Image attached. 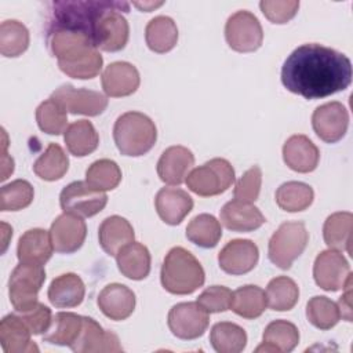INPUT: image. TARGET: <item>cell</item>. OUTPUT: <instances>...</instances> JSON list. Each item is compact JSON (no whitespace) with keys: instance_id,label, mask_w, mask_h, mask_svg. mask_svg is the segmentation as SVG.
<instances>
[{"instance_id":"1","label":"cell","mask_w":353,"mask_h":353,"mask_svg":"<svg viewBox=\"0 0 353 353\" xmlns=\"http://www.w3.org/2000/svg\"><path fill=\"white\" fill-rule=\"evenodd\" d=\"M352 74V62L345 54L309 43L287 57L281 68V83L305 99H319L346 90Z\"/></svg>"},{"instance_id":"2","label":"cell","mask_w":353,"mask_h":353,"mask_svg":"<svg viewBox=\"0 0 353 353\" xmlns=\"http://www.w3.org/2000/svg\"><path fill=\"white\" fill-rule=\"evenodd\" d=\"M160 280L165 291L175 295H188L204 284L205 273L192 252L183 247H174L163 261Z\"/></svg>"},{"instance_id":"3","label":"cell","mask_w":353,"mask_h":353,"mask_svg":"<svg viewBox=\"0 0 353 353\" xmlns=\"http://www.w3.org/2000/svg\"><path fill=\"white\" fill-rule=\"evenodd\" d=\"M113 139L124 156H143L156 143L157 128L152 119L141 112H125L117 117Z\"/></svg>"},{"instance_id":"4","label":"cell","mask_w":353,"mask_h":353,"mask_svg":"<svg viewBox=\"0 0 353 353\" xmlns=\"http://www.w3.org/2000/svg\"><path fill=\"white\" fill-rule=\"evenodd\" d=\"M120 1H55L52 3L51 29H72L88 34L92 40L101 17Z\"/></svg>"},{"instance_id":"5","label":"cell","mask_w":353,"mask_h":353,"mask_svg":"<svg viewBox=\"0 0 353 353\" xmlns=\"http://www.w3.org/2000/svg\"><path fill=\"white\" fill-rule=\"evenodd\" d=\"M309 241V233L303 222L290 221L279 226L269 240L268 255L272 263L287 270L301 256Z\"/></svg>"},{"instance_id":"6","label":"cell","mask_w":353,"mask_h":353,"mask_svg":"<svg viewBox=\"0 0 353 353\" xmlns=\"http://www.w3.org/2000/svg\"><path fill=\"white\" fill-rule=\"evenodd\" d=\"M186 186L201 197L218 196L234 182V170L226 159L215 157L193 168L186 179Z\"/></svg>"},{"instance_id":"7","label":"cell","mask_w":353,"mask_h":353,"mask_svg":"<svg viewBox=\"0 0 353 353\" xmlns=\"http://www.w3.org/2000/svg\"><path fill=\"white\" fill-rule=\"evenodd\" d=\"M46 281L43 265L23 263L15 266L8 280L10 302L15 312H23L36 305L37 294Z\"/></svg>"},{"instance_id":"8","label":"cell","mask_w":353,"mask_h":353,"mask_svg":"<svg viewBox=\"0 0 353 353\" xmlns=\"http://www.w3.org/2000/svg\"><path fill=\"white\" fill-rule=\"evenodd\" d=\"M130 4L120 1V4L106 11L98 21L92 41L98 50L116 52L125 47L130 36V26L121 12H128Z\"/></svg>"},{"instance_id":"9","label":"cell","mask_w":353,"mask_h":353,"mask_svg":"<svg viewBox=\"0 0 353 353\" xmlns=\"http://www.w3.org/2000/svg\"><path fill=\"white\" fill-rule=\"evenodd\" d=\"M48 46L58 66L76 63L98 50L88 34L72 29H51Z\"/></svg>"},{"instance_id":"10","label":"cell","mask_w":353,"mask_h":353,"mask_svg":"<svg viewBox=\"0 0 353 353\" xmlns=\"http://www.w3.org/2000/svg\"><path fill=\"white\" fill-rule=\"evenodd\" d=\"M225 37L232 50L237 52H252L261 47L263 30L252 12L240 10L228 18Z\"/></svg>"},{"instance_id":"11","label":"cell","mask_w":353,"mask_h":353,"mask_svg":"<svg viewBox=\"0 0 353 353\" xmlns=\"http://www.w3.org/2000/svg\"><path fill=\"white\" fill-rule=\"evenodd\" d=\"M108 203L105 192L92 189L84 181H74L66 185L59 194V204L63 212L90 218L101 212Z\"/></svg>"},{"instance_id":"12","label":"cell","mask_w":353,"mask_h":353,"mask_svg":"<svg viewBox=\"0 0 353 353\" xmlns=\"http://www.w3.org/2000/svg\"><path fill=\"white\" fill-rule=\"evenodd\" d=\"M167 323L172 335L190 341L205 332L210 317L197 302H181L170 309Z\"/></svg>"},{"instance_id":"13","label":"cell","mask_w":353,"mask_h":353,"mask_svg":"<svg viewBox=\"0 0 353 353\" xmlns=\"http://www.w3.org/2000/svg\"><path fill=\"white\" fill-rule=\"evenodd\" d=\"M51 97L72 114L98 116L108 108L106 95L88 88H76L72 84H62Z\"/></svg>"},{"instance_id":"14","label":"cell","mask_w":353,"mask_h":353,"mask_svg":"<svg viewBox=\"0 0 353 353\" xmlns=\"http://www.w3.org/2000/svg\"><path fill=\"white\" fill-rule=\"evenodd\" d=\"M352 276L346 258L336 250L321 251L313 265V277L316 284L325 291H338L343 288L346 280Z\"/></svg>"},{"instance_id":"15","label":"cell","mask_w":353,"mask_h":353,"mask_svg":"<svg viewBox=\"0 0 353 353\" xmlns=\"http://www.w3.org/2000/svg\"><path fill=\"white\" fill-rule=\"evenodd\" d=\"M312 125L321 141L335 143L341 141L347 131L349 113L341 102H327L313 112Z\"/></svg>"},{"instance_id":"16","label":"cell","mask_w":353,"mask_h":353,"mask_svg":"<svg viewBox=\"0 0 353 353\" xmlns=\"http://www.w3.org/2000/svg\"><path fill=\"white\" fill-rule=\"evenodd\" d=\"M259 259V250L256 244L248 239H234L218 254L219 268L232 276H239L251 272Z\"/></svg>"},{"instance_id":"17","label":"cell","mask_w":353,"mask_h":353,"mask_svg":"<svg viewBox=\"0 0 353 353\" xmlns=\"http://www.w3.org/2000/svg\"><path fill=\"white\" fill-rule=\"evenodd\" d=\"M50 236L57 252L72 254L83 245L87 236V225L80 216L63 212L51 223Z\"/></svg>"},{"instance_id":"18","label":"cell","mask_w":353,"mask_h":353,"mask_svg":"<svg viewBox=\"0 0 353 353\" xmlns=\"http://www.w3.org/2000/svg\"><path fill=\"white\" fill-rule=\"evenodd\" d=\"M101 83L105 94L112 98L128 97L134 94L141 83L138 69L124 61L109 63L101 76Z\"/></svg>"},{"instance_id":"19","label":"cell","mask_w":353,"mask_h":353,"mask_svg":"<svg viewBox=\"0 0 353 353\" xmlns=\"http://www.w3.org/2000/svg\"><path fill=\"white\" fill-rule=\"evenodd\" d=\"M76 353L123 352L120 341L112 331L103 330L94 319L83 316V328L77 341L70 346Z\"/></svg>"},{"instance_id":"20","label":"cell","mask_w":353,"mask_h":353,"mask_svg":"<svg viewBox=\"0 0 353 353\" xmlns=\"http://www.w3.org/2000/svg\"><path fill=\"white\" fill-rule=\"evenodd\" d=\"M194 164L193 153L185 146H170L167 148L157 161V175L167 185H181L192 165Z\"/></svg>"},{"instance_id":"21","label":"cell","mask_w":353,"mask_h":353,"mask_svg":"<svg viewBox=\"0 0 353 353\" xmlns=\"http://www.w3.org/2000/svg\"><path fill=\"white\" fill-rule=\"evenodd\" d=\"M221 223L232 232H252L261 228L266 219L252 203L240 200L228 201L219 212Z\"/></svg>"},{"instance_id":"22","label":"cell","mask_w":353,"mask_h":353,"mask_svg":"<svg viewBox=\"0 0 353 353\" xmlns=\"http://www.w3.org/2000/svg\"><path fill=\"white\" fill-rule=\"evenodd\" d=\"M283 160L292 171L306 174L317 168L320 152L306 135L296 134L285 141L283 146Z\"/></svg>"},{"instance_id":"23","label":"cell","mask_w":353,"mask_h":353,"mask_svg":"<svg viewBox=\"0 0 353 353\" xmlns=\"http://www.w3.org/2000/svg\"><path fill=\"white\" fill-rule=\"evenodd\" d=\"M98 306L110 320H125L135 309V294L124 284L112 283L99 292Z\"/></svg>"},{"instance_id":"24","label":"cell","mask_w":353,"mask_h":353,"mask_svg":"<svg viewBox=\"0 0 353 353\" xmlns=\"http://www.w3.org/2000/svg\"><path fill=\"white\" fill-rule=\"evenodd\" d=\"M154 205L159 216L168 225H179L193 208V199L179 188H161Z\"/></svg>"},{"instance_id":"25","label":"cell","mask_w":353,"mask_h":353,"mask_svg":"<svg viewBox=\"0 0 353 353\" xmlns=\"http://www.w3.org/2000/svg\"><path fill=\"white\" fill-rule=\"evenodd\" d=\"M32 335L19 314L11 313L3 317L0 323V343L6 353L39 352L37 345L30 339Z\"/></svg>"},{"instance_id":"26","label":"cell","mask_w":353,"mask_h":353,"mask_svg":"<svg viewBox=\"0 0 353 353\" xmlns=\"http://www.w3.org/2000/svg\"><path fill=\"white\" fill-rule=\"evenodd\" d=\"M54 245L50 232L34 228L26 230L18 240L17 256L19 262L44 265L52 255Z\"/></svg>"},{"instance_id":"27","label":"cell","mask_w":353,"mask_h":353,"mask_svg":"<svg viewBox=\"0 0 353 353\" xmlns=\"http://www.w3.org/2000/svg\"><path fill=\"white\" fill-rule=\"evenodd\" d=\"M47 295L55 307H76L84 299L85 285L76 273H63L51 281Z\"/></svg>"},{"instance_id":"28","label":"cell","mask_w":353,"mask_h":353,"mask_svg":"<svg viewBox=\"0 0 353 353\" xmlns=\"http://www.w3.org/2000/svg\"><path fill=\"white\" fill-rule=\"evenodd\" d=\"M98 239L102 250L112 256L127 244L134 241L132 225L123 216L112 215L102 221L98 229Z\"/></svg>"},{"instance_id":"29","label":"cell","mask_w":353,"mask_h":353,"mask_svg":"<svg viewBox=\"0 0 353 353\" xmlns=\"http://www.w3.org/2000/svg\"><path fill=\"white\" fill-rule=\"evenodd\" d=\"M116 262L120 273L131 280H143L150 272V252L137 241L124 245L116 254Z\"/></svg>"},{"instance_id":"30","label":"cell","mask_w":353,"mask_h":353,"mask_svg":"<svg viewBox=\"0 0 353 353\" xmlns=\"http://www.w3.org/2000/svg\"><path fill=\"white\" fill-rule=\"evenodd\" d=\"M263 342L255 352H291L299 342V331L287 320H274L268 324L262 336Z\"/></svg>"},{"instance_id":"31","label":"cell","mask_w":353,"mask_h":353,"mask_svg":"<svg viewBox=\"0 0 353 353\" xmlns=\"http://www.w3.org/2000/svg\"><path fill=\"white\" fill-rule=\"evenodd\" d=\"M83 328V316L72 312H58L51 321L50 328L44 332L43 339L51 345L72 346Z\"/></svg>"},{"instance_id":"32","label":"cell","mask_w":353,"mask_h":353,"mask_svg":"<svg viewBox=\"0 0 353 353\" xmlns=\"http://www.w3.org/2000/svg\"><path fill=\"white\" fill-rule=\"evenodd\" d=\"M63 141L70 154L84 157L98 148L99 135L91 121L77 120L66 127Z\"/></svg>"},{"instance_id":"33","label":"cell","mask_w":353,"mask_h":353,"mask_svg":"<svg viewBox=\"0 0 353 353\" xmlns=\"http://www.w3.org/2000/svg\"><path fill=\"white\" fill-rule=\"evenodd\" d=\"M145 40L152 51L157 54L168 52L175 47L178 41L176 23L170 17H154L146 25Z\"/></svg>"},{"instance_id":"34","label":"cell","mask_w":353,"mask_h":353,"mask_svg":"<svg viewBox=\"0 0 353 353\" xmlns=\"http://www.w3.org/2000/svg\"><path fill=\"white\" fill-rule=\"evenodd\" d=\"M353 215L349 211H339L331 214L323 226V236L325 244L331 250L346 251L350 254Z\"/></svg>"},{"instance_id":"35","label":"cell","mask_w":353,"mask_h":353,"mask_svg":"<svg viewBox=\"0 0 353 353\" xmlns=\"http://www.w3.org/2000/svg\"><path fill=\"white\" fill-rule=\"evenodd\" d=\"M266 306V294L258 285L247 284L233 291L230 309L243 319H258L265 312Z\"/></svg>"},{"instance_id":"36","label":"cell","mask_w":353,"mask_h":353,"mask_svg":"<svg viewBox=\"0 0 353 353\" xmlns=\"http://www.w3.org/2000/svg\"><path fill=\"white\" fill-rule=\"evenodd\" d=\"M210 342L218 353H240L247 345V334L234 323L221 321L211 328Z\"/></svg>"},{"instance_id":"37","label":"cell","mask_w":353,"mask_h":353,"mask_svg":"<svg viewBox=\"0 0 353 353\" xmlns=\"http://www.w3.org/2000/svg\"><path fill=\"white\" fill-rule=\"evenodd\" d=\"M314 199L312 186L298 181H290L280 185L276 190L277 205L287 212H299L306 210Z\"/></svg>"},{"instance_id":"38","label":"cell","mask_w":353,"mask_h":353,"mask_svg":"<svg viewBox=\"0 0 353 353\" xmlns=\"http://www.w3.org/2000/svg\"><path fill=\"white\" fill-rule=\"evenodd\" d=\"M69 168V159L65 150L58 145L51 142L47 149L39 156L33 164L34 174L44 181H58L61 179Z\"/></svg>"},{"instance_id":"39","label":"cell","mask_w":353,"mask_h":353,"mask_svg":"<svg viewBox=\"0 0 353 353\" xmlns=\"http://www.w3.org/2000/svg\"><path fill=\"white\" fill-rule=\"evenodd\" d=\"M186 237L201 248H212L222 237L221 222L214 215L200 214L186 226Z\"/></svg>"},{"instance_id":"40","label":"cell","mask_w":353,"mask_h":353,"mask_svg":"<svg viewBox=\"0 0 353 353\" xmlns=\"http://www.w3.org/2000/svg\"><path fill=\"white\" fill-rule=\"evenodd\" d=\"M265 294L269 307L277 312L291 310L299 299V288L296 283L287 276L272 279Z\"/></svg>"},{"instance_id":"41","label":"cell","mask_w":353,"mask_h":353,"mask_svg":"<svg viewBox=\"0 0 353 353\" xmlns=\"http://www.w3.org/2000/svg\"><path fill=\"white\" fill-rule=\"evenodd\" d=\"M29 47L28 28L15 19H7L0 25V52L4 57L15 58Z\"/></svg>"},{"instance_id":"42","label":"cell","mask_w":353,"mask_h":353,"mask_svg":"<svg viewBox=\"0 0 353 353\" xmlns=\"http://www.w3.org/2000/svg\"><path fill=\"white\" fill-rule=\"evenodd\" d=\"M121 181V170L116 161L101 159L94 161L85 171V182L95 190H113Z\"/></svg>"},{"instance_id":"43","label":"cell","mask_w":353,"mask_h":353,"mask_svg":"<svg viewBox=\"0 0 353 353\" xmlns=\"http://www.w3.org/2000/svg\"><path fill=\"white\" fill-rule=\"evenodd\" d=\"M36 121L43 132L59 135L66 130L68 112L57 99L50 97L37 106Z\"/></svg>"},{"instance_id":"44","label":"cell","mask_w":353,"mask_h":353,"mask_svg":"<svg viewBox=\"0 0 353 353\" xmlns=\"http://www.w3.org/2000/svg\"><path fill=\"white\" fill-rule=\"evenodd\" d=\"M306 317L316 328L330 330L339 321L341 312L334 301L323 295H316L306 305Z\"/></svg>"},{"instance_id":"45","label":"cell","mask_w":353,"mask_h":353,"mask_svg":"<svg viewBox=\"0 0 353 353\" xmlns=\"http://www.w3.org/2000/svg\"><path fill=\"white\" fill-rule=\"evenodd\" d=\"M33 186L25 179H15L7 183L0 190V210L19 211L30 205L33 201Z\"/></svg>"},{"instance_id":"46","label":"cell","mask_w":353,"mask_h":353,"mask_svg":"<svg viewBox=\"0 0 353 353\" xmlns=\"http://www.w3.org/2000/svg\"><path fill=\"white\" fill-rule=\"evenodd\" d=\"M233 292L223 285H211L205 288L197 298V303L208 313L226 312L232 306Z\"/></svg>"},{"instance_id":"47","label":"cell","mask_w":353,"mask_h":353,"mask_svg":"<svg viewBox=\"0 0 353 353\" xmlns=\"http://www.w3.org/2000/svg\"><path fill=\"white\" fill-rule=\"evenodd\" d=\"M261 185H262V171L258 165H252L236 182L233 196L236 200L254 203L259 196Z\"/></svg>"},{"instance_id":"48","label":"cell","mask_w":353,"mask_h":353,"mask_svg":"<svg viewBox=\"0 0 353 353\" xmlns=\"http://www.w3.org/2000/svg\"><path fill=\"white\" fill-rule=\"evenodd\" d=\"M102 65H103V58H102L99 50H97L87 58H84L76 63H72V65L59 66V69L69 77L88 80V79H94L99 74Z\"/></svg>"},{"instance_id":"49","label":"cell","mask_w":353,"mask_h":353,"mask_svg":"<svg viewBox=\"0 0 353 353\" xmlns=\"http://www.w3.org/2000/svg\"><path fill=\"white\" fill-rule=\"evenodd\" d=\"M19 314V317L25 321L28 328L33 335H40L44 334L52 321V314L50 307H47L44 303L37 302L32 307L23 310V312H15Z\"/></svg>"},{"instance_id":"50","label":"cell","mask_w":353,"mask_h":353,"mask_svg":"<svg viewBox=\"0 0 353 353\" xmlns=\"http://www.w3.org/2000/svg\"><path fill=\"white\" fill-rule=\"evenodd\" d=\"M261 11L263 15L273 23H287L295 17L299 8V1L287 0V1H269L262 0L259 3Z\"/></svg>"},{"instance_id":"51","label":"cell","mask_w":353,"mask_h":353,"mask_svg":"<svg viewBox=\"0 0 353 353\" xmlns=\"http://www.w3.org/2000/svg\"><path fill=\"white\" fill-rule=\"evenodd\" d=\"M352 276H349V279L346 280L345 285L342 290H345V294L339 298L338 301V307L341 312V316L347 320L352 321Z\"/></svg>"},{"instance_id":"52","label":"cell","mask_w":353,"mask_h":353,"mask_svg":"<svg viewBox=\"0 0 353 353\" xmlns=\"http://www.w3.org/2000/svg\"><path fill=\"white\" fill-rule=\"evenodd\" d=\"M6 148H7V143L4 142V148H3V160H1V164H3L1 181H6V179L8 178V175L12 174V171H14V160H12L10 156H7Z\"/></svg>"},{"instance_id":"53","label":"cell","mask_w":353,"mask_h":353,"mask_svg":"<svg viewBox=\"0 0 353 353\" xmlns=\"http://www.w3.org/2000/svg\"><path fill=\"white\" fill-rule=\"evenodd\" d=\"M161 4H163V3H143V4H141V3H135L134 6H135V7H138V8H141V10H146V11L149 12L153 7L156 8V7L161 6Z\"/></svg>"}]
</instances>
